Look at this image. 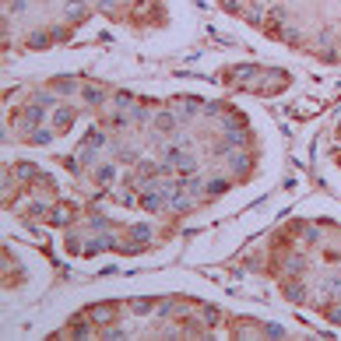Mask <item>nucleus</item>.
<instances>
[{
  "label": "nucleus",
  "instance_id": "f257e3e1",
  "mask_svg": "<svg viewBox=\"0 0 341 341\" xmlns=\"http://www.w3.org/2000/svg\"><path fill=\"white\" fill-rule=\"evenodd\" d=\"M281 292H285V299H292V303H299L303 295H306V289L299 285V281H292V285H285V289H281Z\"/></svg>",
  "mask_w": 341,
  "mask_h": 341
},
{
  "label": "nucleus",
  "instance_id": "f03ea898",
  "mask_svg": "<svg viewBox=\"0 0 341 341\" xmlns=\"http://www.w3.org/2000/svg\"><path fill=\"white\" fill-rule=\"evenodd\" d=\"M53 123H56V130H67V127L74 123V113H70V109H56V120H53Z\"/></svg>",
  "mask_w": 341,
  "mask_h": 341
},
{
  "label": "nucleus",
  "instance_id": "7ed1b4c3",
  "mask_svg": "<svg viewBox=\"0 0 341 341\" xmlns=\"http://www.w3.org/2000/svg\"><path fill=\"white\" fill-rule=\"evenodd\" d=\"M50 222H53V225H60V222H64V225H67V222H70V207H56Z\"/></svg>",
  "mask_w": 341,
  "mask_h": 341
},
{
  "label": "nucleus",
  "instance_id": "20e7f679",
  "mask_svg": "<svg viewBox=\"0 0 341 341\" xmlns=\"http://www.w3.org/2000/svg\"><path fill=\"white\" fill-rule=\"evenodd\" d=\"M92 317H95L99 324H106V320H113V306H99V309H92Z\"/></svg>",
  "mask_w": 341,
  "mask_h": 341
},
{
  "label": "nucleus",
  "instance_id": "39448f33",
  "mask_svg": "<svg viewBox=\"0 0 341 341\" xmlns=\"http://www.w3.org/2000/svg\"><path fill=\"white\" fill-rule=\"evenodd\" d=\"M85 148H102V134L99 130H88L85 134Z\"/></svg>",
  "mask_w": 341,
  "mask_h": 341
},
{
  "label": "nucleus",
  "instance_id": "423d86ee",
  "mask_svg": "<svg viewBox=\"0 0 341 341\" xmlns=\"http://www.w3.org/2000/svg\"><path fill=\"white\" fill-rule=\"evenodd\" d=\"M144 207H148V211H158V207H162V201H158V194H144V201H141Z\"/></svg>",
  "mask_w": 341,
  "mask_h": 341
},
{
  "label": "nucleus",
  "instance_id": "0eeeda50",
  "mask_svg": "<svg viewBox=\"0 0 341 341\" xmlns=\"http://www.w3.org/2000/svg\"><path fill=\"white\" fill-rule=\"evenodd\" d=\"M28 141H32V144H50V134H46V130H32Z\"/></svg>",
  "mask_w": 341,
  "mask_h": 341
},
{
  "label": "nucleus",
  "instance_id": "6e6552de",
  "mask_svg": "<svg viewBox=\"0 0 341 341\" xmlns=\"http://www.w3.org/2000/svg\"><path fill=\"white\" fill-rule=\"evenodd\" d=\"M113 180V166H102L99 169V183H109Z\"/></svg>",
  "mask_w": 341,
  "mask_h": 341
},
{
  "label": "nucleus",
  "instance_id": "1a4fd4ad",
  "mask_svg": "<svg viewBox=\"0 0 341 341\" xmlns=\"http://www.w3.org/2000/svg\"><path fill=\"white\" fill-rule=\"evenodd\" d=\"M148 236H152V232H148V225H137V229H134V239H137V243H144Z\"/></svg>",
  "mask_w": 341,
  "mask_h": 341
}]
</instances>
